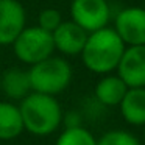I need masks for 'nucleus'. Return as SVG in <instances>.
<instances>
[{
	"mask_svg": "<svg viewBox=\"0 0 145 145\" xmlns=\"http://www.w3.org/2000/svg\"><path fill=\"white\" fill-rule=\"evenodd\" d=\"M63 14L56 8H45L39 13L38 16V27L48 33H53L58 27L63 24Z\"/></svg>",
	"mask_w": 145,
	"mask_h": 145,
	"instance_id": "obj_16",
	"label": "nucleus"
},
{
	"mask_svg": "<svg viewBox=\"0 0 145 145\" xmlns=\"http://www.w3.org/2000/svg\"><path fill=\"white\" fill-rule=\"evenodd\" d=\"M13 52L20 63L27 66L38 64L55 53L53 36L38 25L25 27L13 42Z\"/></svg>",
	"mask_w": 145,
	"mask_h": 145,
	"instance_id": "obj_4",
	"label": "nucleus"
},
{
	"mask_svg": "<svg viewBox=\"0 0 145 145\" xmlns=\"http://www.w3.org/2000/svg\"><path fill=\"white\" fill-rule=\"evenodd\" d=\"M97 145H142L134 134L125 129H111L97 139Z\"/></svg>",
	"mask_w": 145,
	"mask_h": 145,
	"instance_id": "obj_15",
	"label": "nucleus"
},
{
	"mask_svg": "<svg viewBox=\"0 0 145 145\" xmlns=\"http://www.w3.org/2000/svg\"><path fill=\"white\" fill-rule=\"evenodd\" d=\"M0 89L10 100H24L31 91L28 70L20 67L7 69L0 76Z\"/></svg>",
	"mask_w": 145,
	"mask_h": 145,
	"instance_id": "obj_10",
	"label": "nucleus"
},
{
	"mask_svg": "<svg viewBox=\"0 0 145 145\" xmlns=\"http://www.w3.org/2000/svg\"><path fill=\"white\" fill-rule=\"evenodd\" d=\"M122 117L134 126L145 125V88H128L119 105Z\"/></svg>",
	"mask_w": 145,
	"mask_h": 145,
	"instance_id": "obj_11",
	"label": "nucleus"
},
{
	"mask_svg": "<svg viewBox=\"0 0 145 145\" xmlns=\"http://www.w3.org/2000/svg\"><path fill=\"white\" fill-rule=\"evenodd\" d=\"M128 88H145V45H128L116 69Z\"/></svg>",
	"mask_w": 145,
	"mask_h": 145,
	"instance_id": "obj_7",
	"label": "nucleus"
},
{
	"mask_svg": "<svg viewBox=\"0 0 145 145\" xmlns=\"http://www.w3.org/2000/svg\"><path fill=\"white\" fill-rule=\"evenodd\" d=\"M72 66L63 56H48L28 69L30 84L33 92L58 95L69 88L72 81Z\"/></svg>",
	"mask_w": 145,
	"mask_h": 145,
	"instance_id": "obj_3",
	"label": "nucleus"
},
{
	"mask_svg": "<svg viewBox=\"0 0 145 145\" xmlns=\"http://www.w3.org/2000/svg\"><path fill=\"white\" fill-rule=\"evenodd\" d=\"M55 145H97V139L81 125H73L67 126L58 136Z\"/></svg>",
	"mask_w": 145,
	"mask_h": 145,
	"instance_id": "obj_14",
	"label": "nucleus"
},
{
	"mask_svg": "<svg viewBox=\"0 0 145 145\" xmlns=\"http://www.w3.org/2000/svg\"><path fill=\"white\" fill-rule=\"evenodd\" d=\"M144 140H145V125H144Z\"/></svg>",
	"mask_w": 145,
	"mask_h": 145,
	"instance_id": "obj_17",
	"label": "nucleus"
},
{
	"mask_svg": "<svg viewBox=\"0 0 145 145\" xmlns=\"http://www.w3.org/2000/svg\"><path fill=\"white\" fill-rule=\"evenodd\" d=\"M126 91H128V86L123 83V80L117 73L116 75L108 73L97 81L94 94L95 98L105 106H119Z\"/></svg>",
	"mask_w": 145,
	"mask_h": 145,
	"instance_id": "obj_12",
	"label": "nucleus"
},
{
	"mask_svg": "<svg viewBox=\"0 0 145 145\" xmlns=\"http://www.w3.org/2000/svg\"><path fill=\"white\" fill-rule=\"evenodd\" d=\"M126 45L112 27H105L88 35L81 50V61L88 70L97 75H108L117 69Z\"/></svg>",
	"mask_w": 145,
	"mask_h": 145,
	"instance_id": "obj_1",
	"label": "nucleus"
},
{
	"mask_svg": "<svg viewBox=\"0 0 145 145\" xmlns=\"http://www.w3.org/2000/svg\"><path fill=\"white\" fill-rule=\"evenodd\" d=\"M88 35L89 33L73 20H63V24L52 33L55 50L64 56H80Z\"/></svg>",
	"mask_w": 145,
	"mask_h": 145,
	"instance_id": "obj_9",
	"label": "nucleus"
},
{
	"mask_svg": "<svg viewBox=\"0 0 145 145\" xmlns=\"http://www.w3.org/2000/svg\"><path fill=\"white\" fill-rule=\"evenodd\" d=\"M27 27V11L17 0L0 2V45H13Z\"/></svg>",
	"mask_w": 145,
	"mask_h": 145,
	"instance_id": "obj_8",
	"label": "nucleus"
},
{
	"mask_svg": "<svg viewBox=\"0 0 145 145\" xmlns=\"http://www.w3.org/2000/svg\"><path fill=\"white\" fill-rule=\"evenodd\" d=\"M24 128L33 136L44 137L59 128L63 122V108L55 95L30 92L19 105Z\"/></svg>",
	"mask_w": 145,
	"mask_h": 145,
	"instance_id": "obj_2",
	"label": "nucleus"
},
{
	"mask_svg": "<svg viewBox=\"0 0 145 145\" xmlns=\"http://www.w3.org/2000/svg\"><path fill=\"white\" fill-rule=\"evenodd\" d=\"M22 114L17 105L11 101H0V140H11L24 131Z\"/></svg>",
	"mask_w": 145,
	"mask_h": 145,
	"instance_id": "obj_13",
	"label": "nucleus"
},
{
	"mask_svg": "<svg viewBox=\"0 0 145 145\" xmlns=\"http://www.w3.org/2000/svg\"><path fill=\"white\" fill-rule=\"evenodd\" d=\"M112 28L128 45H145V8L126 7L114 16Z\"/></svg>",
	"mask_w": 145,
	"mask_h": 145,
	"instance_id": "obj_6",
	"label": "nucleus"
},
{
	"mask_svg": "<svg viewBox=\"0 0 145 145\" xmlns=\"http://www.w3.org/2000/svg\"><path fill=\"white\" fill-rule=\"evenodd\" d=\"M0 2H3V0H0Z\"/></svg>",
	"mask_w": 145,
	"mask_h": 145,
	"instance_id": "obj_18",
	"label": "nucleus"
},
{
	"mask_svg": "<svg viewBox=\"0 0 145 145\" xmlns=\"http://www.w3.org/2000/svg\"><path fill=\"white\" fill-rule=\"evenodd\" d=\"M69 13L70 20L78 24L88 33L109 27L112 17L108 0H72Z\"/></svg>",
	"mask_w": 145,
	"mask_h": 145,
	"instance_id": "obj_5",
	"label": "nucleus"
}]
</instances>
